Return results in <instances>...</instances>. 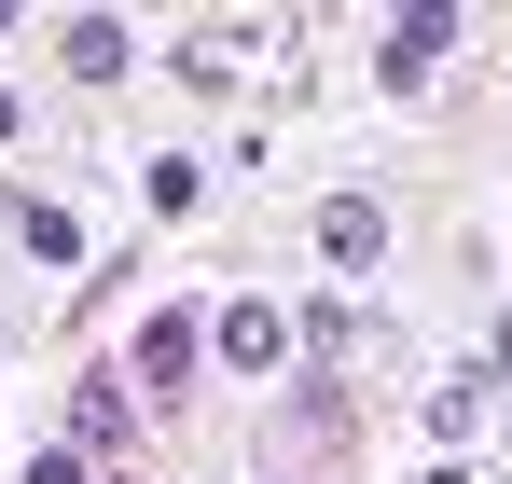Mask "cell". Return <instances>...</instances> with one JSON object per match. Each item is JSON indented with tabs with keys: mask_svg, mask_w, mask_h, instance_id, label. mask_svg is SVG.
Instances as JSON below:
<instances>
[{
	"mask_svg": "<svg viewBox=\"0 0 512 484\" xmlns=\"http://www.w3.org/2000/svg\"><path fill=\"white\" fill-rule=\"evenodd\" d=\"M97 443H125V402H111V374L70 402V457H97Z\"/></svg>",
	"mask_w": 512,
	"mask_h": 484,
	"instance_id": "52a82bcc",
	"label": "cell"
},
{
	"mask_svg": "<svg viewBox=\"0 0 512 484\" xmlns=\"http://www.w3.org/2000/svg\"><path fill=\"white\" fill-rule=\"evenodd\" d=\"M499 388H512V319H499Z\"/></svg>",
	"mask_w": 512,
	"mask_h": 484,
	"instance_id": "7c38bea8",
	"label": "cell"
},
{
	"mask_svg": "<svg viewBox=\"0 0 512 484\" xmlns=\"http://www.w3.org/2000/svg\"><path fill=\"white\" fill-rule=\"evenodd\" d=\"M194 194H208V166H194V153H153V208H167V222L194 208Z\"/></svg>",
	"mask_w": 512,
	"mask_h": 484,
	"instance_id": "ba28073f",
	"label": "cell"
},
{
	"mask_svg": "<svg viewBox=\"0 0 512 484\" xmlns=\"http://www.w3.org/2000/svg\"><path fill=\"white\" fill-rule=\"evenodd\" d=\"M125 56H139V42H125L111 14H84V28H70V70H84V83H125Z\"/></svg>",
	"mask_w": 512,
	"mask_h": 484,
	"instance_id": "5b68a950",
	"label": "cell"
},
{
	"mask_svg": "<svg viewBox=\"0 0 512 484\" xmlns=\"http://www.w3.org/2000/svg\"><path fill=\"white\" fill-rule=\"evenodd\" d=\"M222 360H236V374H277V360H291V319H277L263 291H236V305H222Z\"/></svg>",
	"mask_w": 512,
	"mask_h": 484,
	"instance_id": "7a4b0ae2",
	"label": "cell"
},
{
	"mask_svg": "<svg viewBox=\"0 0 512 484\" xmlns=\"http://www.w3.org/2000/svg\"><path fill=\"white\" fill-rule=\"evenodd\" d=\"M429 484H485V471H457V457H443V471H429Z\"/></svg>",
	"mask_w": 512,
	"mask_h": 484,
	"instance_id": "8fae6325",
	"label": "cell"
},
{
	"mask_svg": "<svg viewBox=\"0 0 512 484\" xmlns=\"http://www.w3.org/2000/svg\"><path fill=\"white\" fill-rule=\"evenodd\" d=\"M14 236L42 249V263H84V222H70V208H42V194H28V208H14Z\"/></svg>",
	"mask_w": 512,
	"mask_h": 484,
	"instance_id": "8992f818",
	"label": "cell"
},
{
	"mask_svg": "<svg viewBox=\"0 0 512 484\" xmlns=\"http://www.w3.org/2000/svg\"><path fill=\"white\" fill-rule=\"evenodd\" d=\"M14 484H84V457H70V443H56V457H28V471Z\"/></svg>",
	"mask_w": 512,
	"mask_h": 484,
	"instance_id": "9c48e42d",
	"label": "cell"
},
{
	"mask_svg": "<svg viewBox=\"0 0 512 484\" xmlns=\"http://www.w3.org/2000/svg\"><path fill=\"white\" fill-rule=\"evenodd\" d=\"M443 56H457V14H402L388 28V83H429Z\"/></svg>",
	"mask_w": 512,
	"mask_h": 484,
	"instance_id": "277c9868",
	"label": "cell"
},
{
	"mask_svg": "<svg viewBox=\"0 0 512 484\" xmlns=\"http://www.w3.org/2000/svg\"><path fill=\"white\" fill-rule=\"evenodd\" d=\"M319 263H346V277L388 263V208H374V194H333V208H319Z\"/></svg>",
	"mask_w": 512,
	"mask_h": 484,
	"instance_id": "6da1fadb",
	"label": "cell"
},
{
	"mask_svg": "<svg viewBox=\"0 0 512 484\" xmlns=\"http://www.w3.org/2000/svg\"><path fill=\"white\" fill-rule=\"evenodd\" d=\"M194 346H208V319H194V305H167V319L139 332V388H180V374H194Z\"/></svg>",
	"mask_w": 512,
	"mask_h": 484,
	"instance_id": "3957f363",
	"label": "cell"
},
{
	"mask_svg": "<svg viewBox=\"0 0 512 484\" xmlns=\"http://www.w3.org/2000/svg\"><path fill=\"white\" fill-rule=\"evenodd\" d=\"M14 139H28V111H14V83H0V153H14Z\"/></svg>",
	"mask_w": 512,
	"mask_h": 484,
	"instance_id": "30bf717a",
	"label": "cell"
}]
</instances>
